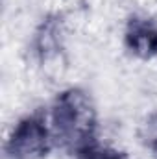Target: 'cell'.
I'll return each mask as SVG.
<instances>
[{"instance_id": "3957f363", "label": "cell", "mask_w": 157, "mask_h": 159, "mask_svg": "<svg viewBox=\"0 0 157 159\" xmlns=\"http://www.w3.org/2000/svg\"><path fill=\"white\" fill-rule=\"evenodd\" d=\"M126 46L141 59L157 56V24L144 17H131L126 26Z\"/></svg>"}, {"instance_id": "277c9868", "label": "cell", "mask_w": 157, "mask_h": 159, "mask_svg": "<svg viewBox=\"0 0 157 159\" xmlns=\"http://www.w3.org/2000/svg\"><path fill=\"white\" fill-rule=\"evenodd\" d=\"M78 159H128V156L124 152H118V150H113V148H102L98 146L96 143L85 150H81L79 154H76Z\"/></svg>"}, {"instance_id": "7a4b0ae2", "label": "cell", "mask_w": 157, "mask_h": 159, "mask_svg": "<svg viewBox=\"0 0 157 159\" xmlns=\"http://www.w3.org/2000/svg\"><path fill=\"white\" fill-rule=\"evenodd\" d=\"M7 154L11 159H41L50 152V131L39 113L28 115L11 131L7 139Z\"/></svg>"}, {"instance_id": "6da1fadb", "label": "cell", "mask_w": 157, "mask_h": 159, "mask_svg": "<svg viewBox=\"0 0 157 159\" xmlns=\"http://www.w3.org/2000/svg\"><path fill=\"white\" fill-rule=\"evenodd\" d=\"M54 135L59 144L74 154L96 143V109L81 89H67L57 94L52 107Z\"/></svg>"}, {"instance_id": "5b68a950", "label": "cell", "mask_w": 157, "mask_h": 159, "mask_svg": "<svg viewBox=\"0 0 157 159\" xmlns=\"http://www.w3.org/2000/svg\"><path fill=\"white\" fill-rule=\"evenodd\" d=\"M148 137H150V146H152V150H154V154H155L157 157V117L150 124H148Z\"/></svg>"}]
</instances>
